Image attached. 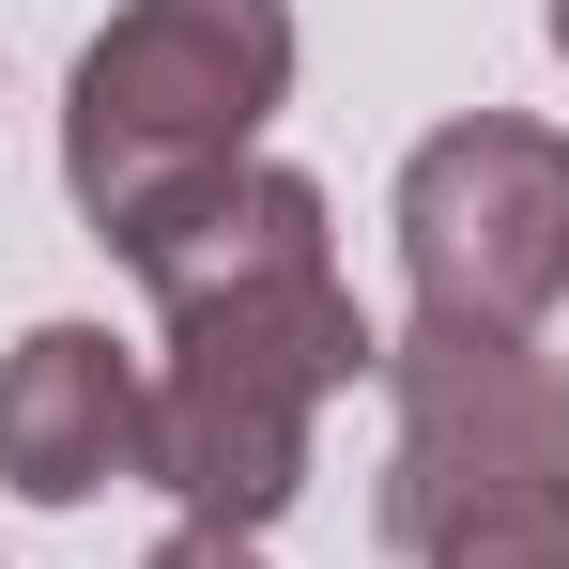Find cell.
<instances>
[{"label": "cell", "mask_w": 569, "mask_h": 569, "mask_svg": "<svg viewBox=\"0 0 569 569\" xmlns=\"http://www.w3.org/2000/svg\"><path fill=\"white\" fill-rule=\"evenodd\" d=\"M139 292H154V492L186 523L262 539L292 492H308L323 400L355 370H385V339L355 323V292H339L323 186L278 170V154H247L139 262Z\"/></svg>", "instance_id": "cell-1"}, {"label": "cell", "mask_w": 569, "mask_h": 569, "mask_svg": "<svg viewBox=\"0 0 569 569\" xmlns=\"http://www.w3.org/2000/svg\"><path fill=\"white\" fill-rule=\"evenodd\" d=\"M123 477H154V370L108 323H31L0 355V492L93 508Z\"/></svg>", "instance_id": "cell-5"}, {"label": "cell", "mask_w": 569, "mask_h": 569, "mask_svg": "<svg viewBox=\"0 0 569 569\" xmlns=\"http://www.w3.org/2000/svg\"><path fill=\"white\" fill-rule=\"evenodd\" d=\"M555 62H569V0H555Z\"/></svg>", "instance_id": "cell-8"}, {"label": "cell", "mask_w": 569, "mask_h": 569, "mask_svg": "<svg viewBox=\"0 0 569 569\" xmlns=\"http://www.w3.org/2000/svg\"><path fill=\"white\" fill-rule=\"evenodd\" d=\"M278 93H292V0H123L62 93V200L93 216V247L154 262L262 154Z\"/></svg>", "instance_id": "cell-2"}, {"label": "cell", "mask_w": 569, "mask_h": 569, "mask_svg": "<svg viewBox=\"0 0 569 569\" xmlns=\"http://www.w3.org/2000/svg\"><path fill=\"white\" fill-rule=\"evenodd\" d=\"M400 278L431 323H508L539 339L569 308V123L539 108H462L400 154Z\"/></svg>", "instance_id": "cell-4"}, {"label": "cell", "mask_w": 569, "mask_h": 569, "mask_svg": "<svg viewBox=\"0 0 569 569\" xmlns=\"http://www.w3.org/2000/svg\"><path fill=\"white\" fill-rule=\"evenodd\" d=\"M385 400H400V431H385V555H416V569L477 508L569 477V370L539 339H508V323H431L416 308L385 339Z\"/></svg>", "instance_id": "cell-3"}, {"label": "cell", "mask_w": 569, "mask_h": 569, "mask_svg": "<svg viewBox=\"0 0 569 569\" xmlns=\"http://www.w3.org/2000/svg\"><path fill=\"white\" fill-rule=\"evenodd\" d=\"M139 569H262V539H231V523H170Z\"/></svg>", "instance_id": "cell-7"}, {"label": "cell", "mask_w": 569, "mask_h": 569, "mask_svg": "<svg viewBox=\"0 0 569 569\" xmlns=\"http://www.w3.org/2000/svg\"><path fill=\"white\" fill-rule=\"evenodd\" d=\"M431 569H569V477H555V492H508V508H477V523H462Z\"/></svg>", "instance_id": "cell-6"}]
</instances>
